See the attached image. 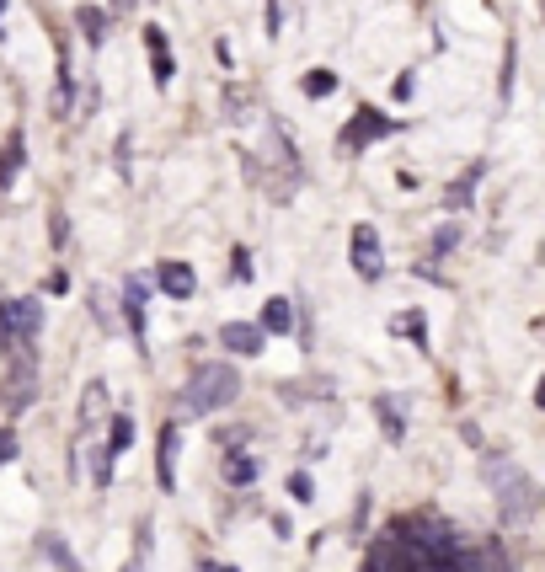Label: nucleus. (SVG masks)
I'll list each match as a JSON object with an SVG mask.
<instances>
[{
  "label": "nucleus",
  "instance_id": "13",
  "mask_svg": "<svg viewBox=\"0 0 545 572\" xmlns=\"http://www.w3.org/2000/svg\"><path fill=\"white\" fill-rule=\"evenodd\" d=\"M268 337H284V332H294V305L284 300V295H273L268 305H262V321H257Z\"/></svg>",
  "mask_w": 545,
  "mask_h": 572
},
{
  "label": "nucleus",
  "instance_id": "15",
  "mask_svg": "<svg viewBox=\"0 0 545 572\" xmlns=\"http://www.w3.org/2000/svg\"><path fill=\"white\" fill-rule=\"evenodd\" d=\"M225 482H230V487H252V482H257V460L246 455V450H230V455H225Z\"/></svg>",
  "mask_w": 545,
  "mask_h": 572
},
{
  "label": "nucleus",
  "instance_id": "14",
  "mask_svg": "<svg viewBox=\"0 0 545 572\" xmlns=\"http://www.w3.org/2000/svg\"><path fill=\"white\" fill-rule=\"evenodd\" d=\"M38 551L49 556V562H54L59 572H81V562H75V551H70V546H65V540H59L54 530H43V535H38Z\"/></svg>",
  "mask_w": 545,
  "mask_h": 572
},
{
  "label": "nucleus",
  "instance_id": "8",
  "mask_svg": "<svg viewBox=\"0 0 545 572\" xmlns=\"http://www.w3.org/2000/svg\"><path fill=\"white\" fill-rule=\"evenodd\" d=\"M33 391H38V359H33V353H17V364H11V412H22L27 407V401H33Z\"/></svg>",
  "mask_w": 545,
  "mask_h": 572
},
{
  "label": "nucleus",
  "instance_id": "24",
  "mask_svg": "<svg viewBox=\"0 0 545 572\" xmlns=\"http://www.w3.org/2000/svg\"><path fill=\"white\" fill-rule=\"evenodd\" d=\"M209 572H236V567H209Z\"/></svg>",
  "mask_w": 545,
  "mask_h": 572
},
{
  "label": "nucleus",
  "instance_id": "7",
  "mask_svg": "<svg viewBox=\"0 0 545 572\" xmlns=\"http://www.w3.org/2000/svg\"><path fill=\"white\" fill-rule=\"evenodd\" d=\"M220 343H225L230 353H241V359H257V353L268 348V332L252 327V321H225V327H220Z\"/></svg>",
  "mask_w": 545,
  "mask_h": 572
},
{
  "label": "nucleus",
  "instance_id": "17",
  "mask_svg": "<svg viewBox=\"0 0 545 572\" xmlns=\"http://www.w3.org/2000/svg\"><path fill=\"white\" fill-rule=\"evenodd\" d=\"M17 172H22V139H11V145L0 150V193L17 182Z\"/></svg>",
  "mask_w": 545,
  "mask_h": 572
},
{
  "label": "nucleus",
  "instance_id": "19",
  "mask_svg": "<svg viewBox=\"0 0 545 572\" xmlns=\"http://www.w3.org/2000/svg\"><path fill=\"white\" fill-rule=\"evenodd\" d=\"M81 27H86V43L91 49H102V33H107V17L97 6H81Z\"/></svg>",
  "mask_w": 545,
  "mask_h": 572
},
{
  "label": "nucleus",
  "instance_id": "22",
  "mask_svg": "<svg viewBox=\"0 0 545 572\" xmlns=\"http://www.w3.org/2000/svg\"><path fill=\"white\" fill-rule=\"evenodd\" d=\"M11 455H17V439H11L6 428H0V460H11Z\"/></svg>",
  "mask_w": 545,
  "mask_h": 572
},
{
  "label": "nucleus",
  "instance_id": "5",
  "mask_svg": "<svg viewBox=\"0 0 545 572\" xmlns=\"http://www.w3.org/2000/svg\"><path fill=\"white\" fill-rule=\"evenodd\" d=\"M177 455H182V428L161 423V439H155V482H161V492H177Z\"/></svg>",
  "mask_w": 545,
  "mask_h": 572
},
{
  "label": "nucleus",
  "instance_id": "21",
  "mask_svg": "<svg viewBox=\"0 0 545 572\" xmlns=\"http://www.w3.org/2000/svg\"><path fill=\"white\" fill-rule=\"evenodd\" d=\"M284 27V0H268V33H278Z\"/></svg>",
  "mask_w": 545,
  "mask_h": 572
},
{
  "label": "nucleus",
  "instance_id": "20",
  "mask_svg": "<svg viewBox=\"0 0 545 572\" xmlns=\"http://www.w3.org/2000/svg\"><path fill=\"white\" fill-rule=\"evenodd\" d=\"M289 498H294V503H310V498H316V487H310V476H305V471H294V476H289Z\"/></svg>",
  "mask_w": 545,
  "mask_h": 572
},
{
  "label": "nucleus",
  "instance_id": "10",
  "mask_svg": "<svg viewBox=\"0 0 545 572\" xmlns=\"http://www.w3.org/2000/svg\"><path fill=\"white\" fill-rule=\"evenodd\" d=\"M155 284H161L171 300H193L198 278H193V268H188V262H177V257H171V262H161V273H155Z\"/></svg>",
  "mask_w": 545,
  "mask_h": 572
},
{
  "label": "nucleus",
  "instance_id": "25",
  "mask_svg": "<svg viewBox=\"0 0 545 572\" xmlns=\"http://www.w3.org/2000/svg\"><path fill=\"white\" fill-rule=\"evenodd\" d=\"M0 17H6V0H0Z\"/></svg>",
  "mask_w": 545,
  "mask_h": 572
},
{
  "label": "nucleus",
  "instance_id": "11",
  "mask_svg": "<svg viewBox=\"0 0 545 572\" xmlns=\"http://www.w3.org/2000/svg\"><path fill=\"white\" fill-rule=\"evenodd\" d=\"M107 417V385L91 380L86 396H81V439H97V423Z\"/></svg>",
  "mask_w": 545,
  "mask_h": 572
},
{
  "label": "nucleus",
  "instance_id": "23",
  "mask_svg": "<svg viewBox=\"0 0 545 572\" xmlns=\"http://www.w3.org/2000/svg\"><path fill=\"white\" fill-rule=\"evenodd\" d=\"M535 401H540V407H545V380H540V391H535Z\"/></svg>",
  "mask_w": 545,
  "mask_h": 572
},
{
  "label": "nucleus",
  "instance_id": "1",
  "mask_svg": "<svg viewBox=\"0 0 545 572\" xmlns=\"http://www.w3.org/2000/svg\"><path fill=\"white\" fill-rule=\"evenodd\" d=\"M236 396H241V375H236L230 364L214 359V364H198V369H193V380L182 385V401H177V407L188 412V417H209V412H225Z\"/></svg>",
  "mask_w": 545,
  "mask_h": 572
},
{
  "label": "nucleus",
  "instance_id": "6",
  "mask_svg": "<svg viewBox=\"0 0 545 572\" xmlns=\"http://www.w3.org/2000/svg\"><path fill=\"white\" fill-rule=\"evenodd\" d=\"M385 134H391V118H380L375 107H358L353 123L342 129V145H348V150H364V145H375V139H385Z\"/></svg>",
  "mask_w": 545,
  "mask_h": 572
},
{
  "label": "nucleus",
  "instance_id": "16",
  "mask_svg": "<svg viewBox=\"0 0 545 572\" xmlns=\"http://www.w3.org/2000/svg\"><path fill=\"white\" fill-rule=\"evenodd\" d=\"M129 444H134V417H129V412H118V417H113V428H107V460H118L123 450H129Z\"/></svg>",
  "mask_w": 545,
  "mask_h": 572
},
{
  "label": "nucleus",
  "instance_id": "4",
  "mask_svg": "<svg viewBox=\"0 0 545 572\" xmlns=\"http://www.w3.org/2000/svg\"><path fill=\"white\" fill-rule=\"evenodd\" d=\"M353 273L369 278V284L385 273V252H380V230L375 225H353Z\"/></svg>",
  "mask_w": 545,
  "mask_h": 572
},
{
  "label": "nucleus",
  "instance_id": "18",
  "mask_svg": "<svg viewBox=\"0 0 545 572\" xmlns=\"http://www.w3.org/2000/svg\"><path fill=\"white\" fill-rule=\"evenodd\" d=\"M300 91L321 102V97H332V91H337V75H332V70H310L305 81H300Z\"/></svg>",
  "mask_w": 545,
  "mask_h": 572
},
{
  "label": "nucleus",
  "instance_id": "3",
  "mask_svg": "<svg viewBox=\"0 0 545 572\" xmlns=\"http://www.w3.org/2000/svg\"><path fill=\"white\" fill-rule=\"evenodd\" d=\"M38 327H43V305L38 300H6V305H0V332H6L11 337V348H33V337H38Z\"/></svg>",
  "mask_w": 545,
  "mask_h": 572
},
{
  "label": "nucleus",
  "instance_id": "2",
  "mask_svg": "<svg viewBox=\"0 0 545 572\" xmlns=\"http://www.w3.org/2000/svg\"><path fill=\"white\" fill-rule=\"evenodd\" d=\"M487 482H492V492H497V503H503V519L508 524H529V514L540 508V492H535V482L513 466V460H487Z\"/></svg>",
  "mask_w": 545,
  "mask_h": 572
},
{
  "label": "nucleus",
  "instance_id": "9",
  "mask_svg": "<svg viewBox=\"0 0 545 572\" xmlns=\"http://www.w3.org/2000/svg\"><path fill=\"white\" fill-rule=\"evenodd\" d=\"M145 49H150V75H155V86H166L171 75H177V54H171V43L161 27H145Z\"/></svg>",
  "mask_w": 545,
  "mask_h": 572
},
{
  "label": "nucleus",
  "instance_id": "12",
  "mask_svg": "<svg viewBox=\"0 0 545 572\" xmlns=\"http://www.w3.org/2000/svg\"><path fill=\"white\" fill-rule=\"evenodd\" d=\"M123 316H129L134 343H145V284H139V278H129V284H123Z\"/></svg>",
  "mask_w": 545,
  "mask_h": 572
}]
</instances>
